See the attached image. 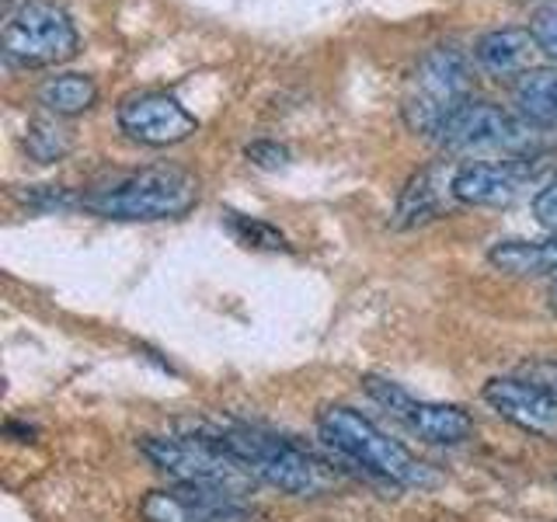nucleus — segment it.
Segmentation results:
<instances>
[{"mask_svg":"<svg viewBox=\"0 0 557 522\" xmlns=\"http://www.w3.org/2000/svg\"><path fill=\"white\" fill-rule=\"evenodd\" d=\"M196 202H199L196 174L174 164L133 171L126 178L81 196V206L87 213L104 220H144V223L185 216Z\"/></svg>","mask_w":557,"mask_h":522,"instance_id":"obj_1","label":"nucleus"},{"mask_svg":"<svg viewBox=\"0 0 557 522\" xmlns=\"http://www.w3.org/2000/svg\"><path fill=\"white\" fill-rule=\"evenodd\" d=\"M119 126L126 136H133L136 144L171 147L196 133L199 122H196V115H188L185 104L178 98H171L168 91H136L129 98H122Z\"/></svg>","mask_w":557,"mask_h":522,"instance_id":"obj_9","label":"nucleus"},{"mask_svg":"<svg viewBox=\"0 0 557 522\" xmlns=\"http://www.w3.org/2000/svg\"><path fill=\"white\" fill-rule=\"evenodd\" d=\"M519 376H522V380H530V383H536V387H544L547 394H554V397H557V362H550V359L522 362Z\"/></svg>","mask_w":557,"mask_h":522,"instance_id":"obj_21","label":"nucleus"},{"mask_svg":"<svg viewBox=\"0 0 557 522\" xmlns=\"http://www.w3.org/2000/svg\"><path fill=\"white\" fill-rule=\"evenodd\" d=\"M484 400L505 422L519 425L522 432L557 439V397L522 376H495L484 383Z\"/></svg>","mask_w":557,"mask_h":522,"instance_id":"obj_11","label":"nucleus"},{"mask_svg":"<svg viewBox=\"0 0 557 522\" xmlns=\"http://www.w3.org/2000/svg\"><path fill=\"white\" fill-rule=\"evenodd\" d=\"M530 32L536 35L540 49H544L547 57L557 60V4H550V8H544V11H536Z\"/></svg>","mask_w":557,"mask_h":522,"instance_id":"obj_20","label":"nucleus"},{"mask_svg":"<svg viewBox=\"0 0 557 522\" xmlns=\"http://www.w3.org/2000/svg\"><path fill=\"white\" fill-rule=\"evenodd\" d=\"M550 303L557 307V283H554V289H550Z\"/></svg>","mask_w":557,"mask_h":522,"instance_id":"obj_24","label":"nucleus"},{"mask_svg":"<svg viewBox=\"0 0 557 522\" xmlns=\"http://www.w3.org/2000/svg\"><path fill=\"white\" fill-rule=\"evenodd\" d=\"M77 52V28L70 14L49 0H28L4 28V57L22 66H52Z\"/></svg>","mask_w":557,"mask_h":522,"instance_id":"obj_7","label":"nucleus"},{"mask_svg":"<svg viewBox=\"0 0 557 522\" xmlns=\"http://www.w3.org/2000/svg\"><path fill=\"white\" fill-rule=\"evenodd\" d=\"M98 101V87L87 74H57L39 87V104L57 119H74Z\"/></svg>","mask_w":557,"mask_h":522,"instance_id":"obj_16","label":"nucleus"},{"mask_svg":"<svg viewBox=\"0 0 557 522\" xmlns=\"http://www.w3.org/2000/svg\"><path fill=\"white\" fill-rule=\"evenodd\" d=\"M231 226H234V234H237L244 244H251V248H269V251L286 248L283 234L272 231V226H269V223H261V220H248V216H240V213H231Z\"/></svg>","mask_w":557,"mask_h":522,"instance_id":"obj_19","label":"nucleus"},{"mask_svg":"<svg viewBox=\"0 0 557 522\" xmlns=\"http://www.w3.org/2000/svg\"><path fill=\"white\" fill-rule=\"evenodd\" d=\"M516 109L533 126L557 129V70H527L512 87Z\"/></svg>","mask_w":557,"mask_h":522,"instance_id":"obj_15","label":"nucleus"},{"mask_svg":"<svg viewBox=\"0 0 557 522\" xmlns=\"http://www.w3.org/2000/svg\"><path fill=\"white\" fill-rule=\"evenodd\" d=\"M206 435H213L216 443L231 449L258 481H265L286 495H304V498L321 495L331 484V470L324 460H318L310 449L289 439H278V435H269L240 422H223L216 428H209Z\"/></svg>","mask_w":557,"mask_h":522,"instance_id":"obj_2","label":"nucleus"},{"mask_svg":"<svg viewBox=\"0 0 557 522\" xmlns=\"http://www.w3.org/2000/svg\"><path fill=\"white\" fill-rule=\"evenodd\" d=\"M533 216L547 226V231H557V182H550L540 196L533 199Z\"/></svg>","mask_w":557,"mask_h":522,"instance_id":"obj_22","label":"nucleus"},{"mask_svg":"<svg viewBox=\"0 0 557 522\" xmlns=\"http://www.w3.org/2000/svg\"><path fill=\"white\" fill-rule=\"evenodd\" d=\"M487 261L516 278L527 275H550L557 272V231L554 237L544 240H498L492 251H487Z\"/></svg>","mask_w":557,"mask_h":522,"instance_id":"obj_14","label":"nucleus"},{"mask_svg":"<svg viewBox=\"0 0 557 522\" xmlns=\"http://www.w3.org/2000/svg\"><path fill=\"white\" fill-rule=\"evenodd\" d=\"M435 139L449 153H474V150L530 153L544 144V126H533L522 115L516 119L492 101H467Z\"/></svg>","mask_w":557,"mask_h":522,"instance_id":"obj_6","label":"nucleus"},{"mask_svg":"<svg viewBox=\"0 0 557 522\" xmlns=\"http://www.w3.org/2000/svg\"><path fill=\"white\" fill-rule=\"evenodd\" d=\"M318 428L321 439L342 452L345 460H352L359 467H366L370 474L400 484V487H429L435 484L432 470L411 457V449H405L397 439H391L387 432L376 428L370 418H362L352 408H324L318 414Z\"/></svg>","mask_w":557,"mask_h":522,"instance_id":"obj_3","label":"nucleus"},{"mask_svg":"<svg viewBox=\"0 0 557 522\" xmlns=\"http://www.w3.org/2000/svg\"><path fill=\"white\" fill-rule=\"evenodd\" d=\"M366 390L370 397H376L383 408H391L397 418L422 435L429 443H440V446H457L463 439H470L474 432V418H470L463 408L457 405H440V400H418L408 390H400L397 383L391 380H380V376H366Z\"/></svg>","mask_w":557,"mask_h":522,"instance_id":"obj_8","label":"nucleus"},{"mask_svg":"<svg viewBox=\"0 0 557 522\" xmlns=\"http://www.w3.org/2000/svg\"><path fill=\"white\" fill-rule=\"evenodd\" d=\"M443 185H435V174L432 171H422L414 174V178L408 182L405 196H400L397 202V226H414V223H425L432 220L435 213L443 209Z\"/></svg>","mask_w":557,"mask_h":522,"instance_id":"obj_17","label":"nucleus"},{"mask_svg":"<svg viewBox=\"0 0 557 522\" xmlns=\"http://www.w3.org/2000/svg\"><path fill=\"white\" fill-rule=\"evenodd\" d=\"M536 52H544L530 28H495L478 39L474 57L492 77H522Z\"/></svg>","mask_w":557,"mask_h":522,"instance_id":"obj_13","label":"nucleus"},{"mask_svg":"<svg viewBox=\"0 0 557 522\" xmlns=\"http://www.w3.org/2000/svg\"><path fill=\"white\" fill-rule=\"evenodd\" d=\"M144 457L164 470L174 484L188 487H213V492H231L248 498L255 487V474L244 467L231 449L216 443L213 435H153V439L139 443Z\"/></svg>","mask_w":557,"mask_h":522,"instance_id":"obj_4","label":"nucleus"},{"mask_svg":"<svg viewBox=\"0 0 557 522\" xmlns=\"http://www.w3.org/2000/svg\"><path fill=\"white\" fill-rule=\"evenodd\" d=\"M248 157L261 167H278V164H283L286 150L283 147H269V144H255V147H248Z\"/></svg>","mask_w":557,"mask_h":522,"instance_id":"obj_23","label":"nucleus"},{"mask_svg":"<svg viewBox=\"0 0 557 522\" xmlns=\"http://www.w3.org/2000/svg\"><path fill=\"white\" fill-rule=\"evenodd\" d=\"M248 498L213 487L174 484L168 492H150L139 501V515L147 522H248Z\"/></svg>","mask_w":557,"mask_h":522,"instance_id":"obj_10","label":"nucleus"},{"mask_svg":"<svg viewBox=\"0 0 557 522\" xmlns=\"http://www.w3.org/2000/svg\"><path fill=\"white\" fill-rule=\"evenodd\" d=\"M530 182L533 171L527 161H474L457 167L449 178L453 199L467 206H509L527 191Z\"/></svg>","mask_w":557,"mask_h":522,"instance_id":"obj_12","label":"nucleus"},{"mask_svg":"<svg viewBox=\"0 0 557 522\" xmlns=\"http://www.w3.org/2000/svg\"><path fill=\"white\" fill-rule=\"evenodd\" d=\"M25 150L39 164H52L70 150V133L60 126L57 119H35L28 126V133H25Z\"/></svg>","mask_w":557,"mask_h":522,"instance_id":"obj_18","label":"nucleus"},{"mask_svg":"<svg viewBox=\"0 0 557 522\" xmlns=\"http://www.w3.org/2000/svg\"><path fill=\"white\" fill-rule=\"evenodd\" d=\"M470 91V66L457 46H435L429 49L418 66L411 70L400 112H405L408 129L422 136H440L446 122L457 115Z\"/></svg>","mask_w":557,"mask_h":522,"instance_id":"obj_5","label":"nucleus"}]
</instances>
